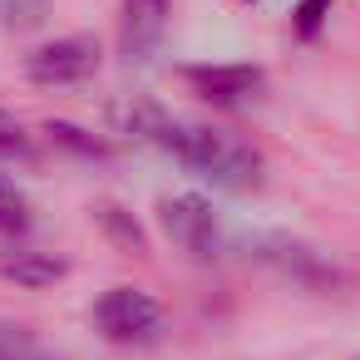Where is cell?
Returning a JSON list of instances; mask_svg holds the SVG:
<instances>
[{"label": "cell", "mask_w": 360, "mask_h": 360, "mask_svg": "<svg viewBox=\"0 0 360 360\" xmlns=\"http://www.w3.org/2000/svg\"><path fill=\"white\" fill-rule=\"evenodd\" d=\"M114 119L124 124V134H139V139L158 143V148L173 153L188 173L207 178V183H217V188H227V193L262 188V178H266L262 153H257L247 139L227 134V129H212V124H178V119L158 114L153 104H124V109H114Z\"/></svg>", "instance_id": "6da1fadb"}, {"label": "cell", "mask_w": 360, "mask_h": 360, "mask_svg": "<svg viewBox=\"0 0 360 360\" xmlns=\"http://www.w3.org/2000/svg\"><path fill=\"white\" fill-rule=\"evenodd\" d=\"M94 326L114 345H158L163 330H168V316H163V306L148 291H139V286H109L94 301Z\"/></svg>", "instance_id": "7a4b0ae2"}, {"label": "cell", "mask_w": 360, "mask_h": 360, "mask_svg": "<svg viewBox=\"0 0 360 360\" xmlns=\"http://www.w3.org/2000/svg\"><path fill=\"white\" fill-rule=\"evenodd\" d=\"M158 222H163V232H168L188 257H198V262H217V257H222V222H217V212H212L207 198H198V193H173V198L158 202Z\"/></svg>", "instance_id": "3957f363"}, {"label": "cell", "mask_w": 360, "mask_h": 360, "mask_svg": "<svg viewBox=\"0 0 360 360\" xmlns=\"http://www.w3.org/2000/svg\"><path fill=\"white\" fill-rule=\"evenodd\" d=\"M94 70H99V45L89 35H65V40H50V45H40V50L25 55V79L45 84V89L84 84Z\"/></svg>", "instance_id": "277c9868"}, {"label": "cell", "mask_w": 360, "mask_h": 360, "mask_svg": "<svg viewBox=\"0 0 360 360\" xmlns=\"http://www.w3.org/2000/svg\"><path fill=\"white\" fill-rule=\"evenodd\" d=\"M183 79L193 84V94H202L217 109H247L266 89V75L257 65H193L183 70Z\"/></svg>", "instance_id": "5b68a950"}, {"label": "cell", "mask_w": 360, "mask_h": 360, "mask_svg": "<svg viewBox=\"0 0 360 360\" xmlns=\"http://www.w3.org/2000/svg\"><path fill=\"white\" fill-rule=\"evenodd\" d=\"M168 11L173 0H124L119 6V50L129 65L153 60V50L168 35Z\"/></svg>", "instance_id": "8992f818"}, {"label": "cell", "mask_w": 360, "mask_h": 360, "mask_svg": "<svg viewBox=\"0 0 360 360\" xmlns=\"http://www.w3.org/2000/svg\"><path fill=\"white\" fill-rule=\"evenodd\" d=\"M0 276L15 281V286H25V291H40V286H55V281L65 276V262L50 257V252L20 247V252H6V257H0Z\"/></svg>", "instance_id": "52a82bcc"}, {"label": "cell", "mask_w": 360, "mask_h": 360, "mask_svg": "<svg viewBox=\"0 0 360 360\" xmlns=\"http://www.w3.org/2000/svg\"><path fill=\"white\" fill-rule=\"evenodd\" d=\"M30 198L11 183V178H0V232L6 237H25L30 232Z\"/></svg>", "instance_id": "ba28073f"}, {"label": "cell", "mask_w": 360, "mask_h": 360, "mask_svg": "<svg viewBox=\"0 0 360 360\" xmlns=\"http://www.w3.org/2000/svg\"><path fill=\"white\" fill-rule=\"evenodd\" d=\"M50 15V0H0V25L6 30H35Z\"/></svg>", "instance_id": "9c48e42d"}, {"label": "cell", "mask_w": 360, "mask_h": 360, "mask_svg": "<svg viewBox=\"0 0 360 360\" xmlns=\"http://www.w3.org/2000/svg\"><path fill=\"white\" fill-rule=\"evenodd\" d=\"M0 158H20V163L35 158V139H30L6 109H0Z\"/></svg>", "instance_id": "30bf717a"}, {"label": "cell", "mask_w": 360, "mask_h": 360, "mask_svg": "<svg viewBox=\"0 0 360 360\" xmlns=\"http://www.w3.org/2000/svg\"><path fill=\"white\" fill-rule=\"evenodd\" d=\"M330 11H335V0H301L296 15H291V30H296L301 40H316L321 25L330 20Z\"/></svg>", "instance_id": "8fae6325"}]
</instances>
